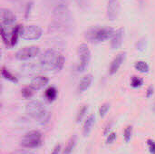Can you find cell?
Returning <instances> with one entry per match:
<instances>
[{"mask_svg": "<svg viewBox=\"0 0 155 154\" xmlns=\"http://www.w3.org/2000/svg\"><path fill=\"white\" fill-rule=\"evenodd\" d=\"M39 64L45 70L61 71L64 64V57L59 52L54 49H48L41 54Z\"/></svg>", "mask_w": 155, "mask_h": 154, "instance_id": "6da1fadb", "label": "cell"}, {"mask_svg": "<svg viewBox=\"0 0 155 154\" xmlns=\"http://www.w3.org/2000/svg\"><path fill=\"white\" fill-rule=\"evenodd\" d=\"M26 113L32 118L41 122L42 123L48 122L49 120V113L46 111L45 104L37 100H34L29 102L25 107Z\"/></svg>", "mask_w": 155, "mask_h": 154, "instance_id": "7a4b0ae2", "label": "cell"}, {"mask_svg": "<svg viewBox=\"0 0 155 154\" xmlns=\"http://www.w3.org/2000/svg\"><path fill=\"white\" fill-rule=\"evenodd\" d=\"M114 31L112 27L94 26L85 32V38L91 43H101L113 36Z\"/></svg>", "mask_w": 155, "mask_h": 154, "instance_id": "3957f363", "label": "cell"}, {"mask_svg": "<svg viewBox=\"0 0 155 154\" xmlns=\"http://www.w3.org/2000/svg\"><path fill=\"white\" fill-rule=\"evenodd\" d=\"M42 144V133L39 131H30L26 133L22 140L21 146L26 149L37 148Z\"/></svg>", "mask_w": 155, "mask_h": 154, "instance_id": "277c9868", "label": "cell"}, {"mask_svg": "<svg viewBox=\"0 0 155 154\" xmlns=\"http://www.w3.org/2000/svg\"><path fill=\"white\" fill-rule=\"evenodd\" d=\"M77 53L80 58V63L77 66V71L82 73V72H84L86 67L88 66V64L91 59V52L87 44H82L78 46Z\"/></svg>", "mask_w": 155, "mask_h": 154, "instance_id": "5b68a950", "label": "cell"}, {"mask_svg": "<svg viewBox=\"0 0 155 154\" xmlns=\"http://www.w3.org/2000/svg\"><path fill=\"white\" fill-rule=\"evenodd\" d=\"M43 34L42 28L38 25H31L23 27L21 37L25 40H37Z\"/></svg>", "mask_w": 155, "mask_h": 154, "instance_id": "8992f818", "label": "cell"}, {"mask_svg": "<svg viewBox=\"0 0 155 154\" xmlns=\"http://www.w3.org/2000/svg\"><path fill=\"white\" fill-rule=\"evenodd\" d=\"M39 53H40V48L38 46H35V45L25 46L21 48L15 53V57L18 60L24 61L35 57L36 55L39 54Z\"/></svg>", "mask_w": 155, "mask_h": 154, "instance_id": "52a82bcc", "label": "cell"}, {"mask_svg": "<svg viewBox=\"0 0 155 154\" xmlns=\"http://www.w3.org/2000/svg\"><path fill=\"white\" fill-rule=\"evenodd\" d=\"M44 4L48 9L52 10L54 14L57 11L67 8L68 0H44Z\"/></svg>", "mask_w": 155, "mask_h": 154, "instance_id": "ba28073f", "label": "cell"}, {"mask_svg": "<svg viewBox=\"0 0 155 154\" xmlns=\"http://www.w3.org/2000/svg\"><path fill=\"white\" fill-rule=\"evenodd\" d=\"M120 11V3L119 0H108L107 4V17L114 21L117 18Z\"/></svg>", "mask_w": 155, "mask_h": 154, "instance_id": "9c48e42d", "label": "cell"}, {"mask_svg": "<svg viewBox=\"0 0 155 154\" xmlns=\"http://www.w3.org/2000/svg\"><path fill=\"white\" fill-rule=\"evenodd\" d=\"M1 14V21L3 25H13L16 19L15 15L7 8H2L0 11Z\"/></svg>", "mask_w": 155, "mask_h": 154, "instance_id": "30bf717a", "label": "cell"}, {"mask_svg": "<svg viewBox=\"0 0 155 154\" xmlns=\"http://www.w3.org/2000/svg\"><path fill=\"white\" fill-rule=\"evenodd\" d=\"M125 55H126L125 53H120L114 57V59L111 63L110 69H109V72L111 74H114L120 69L121 65L123 64V63L125 59Z\"/></svg>", "mask_w": 155, "mask_h": 154, "instance_id": "8fae6325", "label": "cell"}, {"mask_svg": "<svg viewBox=\"0 0 155 154\" xmlns=\"http://www.w3.org/2000/svg\"><path fill=\"white\" fill-rule=\"evenodd\" d=\"M49 83V79L45 75H37L35 76L30 84V86L34 89V91H38L44 88Z\"/></svg>", "mask_w": 155, "mask_h": 154, "instance_id": "7c38bea8", "label": "cell"}, {"mask_svg": "<svg viewBox=\"0 0 155 154\" xmlns=\"http://www.w3.org/2000/svg\"><path fill=\"white\" fill-rule=\"evenodd\" d=\"M123 36H124L123 28H120L114 33L112 36V41H111V47L113 49H118L121 47L123 44Z\"/></svg>", "mask_w": 155, "mask_h": 154, "instance_id": "4fadbf2b", "label": "cell"}, {"mask_svg": "<svg viewBox=\"0 0 155 154\" xmlns=\"http://www.w3.org/2000/svg\"><path fill=\"white\" fill-rule=\"evenodd\" d=\"M92 82H93V75L92 74H86V75H84L81 79V81H80V83L78 84V87H77L78 93H83V92L86 91L91 86Z\"/></svg>", "mask_w": 155, "mask_h": 154, "instance_id": "5bb4252c", "label": "cell"}, {"mask_svg": "<svg viewBox=\"0 0 155 154\" xmlns=\"http://www.w3.org/2000/svg\"><path fill=\"white\" fill-rule=\"evenodd\" d=\"M94 121H95V116L94 114H91L85 121L84 124V129H83V134L84 137L88 136L92 131V128L94 124Z\"/></svg>", "mask_w": 155, "mask_h": 154, "instance_id": "9a60e30c", "label": "cell"}, {"mask_svg": "<svg viewBox=\"0 0 155 154\" xmlns=\"http://www.w3.org/2000/svg\"><path fill=\"white\" fill-rule=\"evenodd\" d=\"M23 30V26L21 25H17L15 26V28L12 30L11 37H10V46H14L16 44L18 37L21 36V33Z\"/></svg>", "mask_w": 155, "mask_h": 154, "instance_id": "2e32d148", "label": "cell"}, {"mask_svg": "<svg viewBox=\"0 0 155 154\" xmlns=\"http://www.w3.org/2000/svg\"><path fill=\"white\" fill-rule=\"evenodd\" d=\"M76 142H77V136L76 135H73L67 142L64 151H63V153L62 154H72L73 153V151L76 145Z\"/></svg>", "mask_w": 155, "mask_h": 154, "instance_id": "e0dca14e", "label": "cell"}, {"mask_svg": "<svg viewBox=\"0 0 155 154\" xmlns=\"http://www.w3.org/2000/svg\"><path fill=\"white\" fill-rule=\"evenodd\" d=\"M45 97L49 103L54 102L57 97V90H56V88L54 87V86L48 87L45 92Z\"/></svg>", "mask_w": 155, "mask_h": 154, "instance_id": "ac0fdd59", "label": "cell"}, {"mask_svg": "<svg viewBox=\"0 0 155 154\" xmlns=\"http://www.w3.org/2000/svg\"><path fill=\"white\" fill-rule=\"evenodd\" d=\"M1 75H2L3 78L6 79V80H8L10 82H12V83H17L18 82L17 78L13 74H11L9 72V70L5 66H2V68H1Z\"/></svg>", "mask_w": 155, "mask_h": 154, "instance_id": "d6986e66", "label": "cell"}, {"mask_svg": "<svg viewBox=\"0 0 155 154\" xmlns=\"http://www.w3.org/2000/svg\"><path fill=\"white\" fill-rule=\"evenodd\" d=\"M134 68L138 71V72H140V73H148L149 72V65H148V64L147 63H145V62H143V61H138V62H136L135 63V64H134Z\"/></svg>", "mask_w": 155, "mask_h": 154, "instance_id": "ffe728a7", "label": "cell"}, {"mask_svg": "<svg viewBox=\"0 0 155 154\" xmlns=\"http://www.w3.org/2000/svg\"><path fill=\"white\" fill-rule=\"evenodd\" d=\"M21 94L24 98L25 99H29L33 96L34 94V89L31 87V86H26V87H24L22 90H21Z\"/></svg>", "mask_w": 155, "mask_h": 154, "instance_id": "44dd1931", "label": "cell"}, {"mask_svg": "<svg viewBox=\"0 0 155 154\" xmlns=\"http://www.w3.org/2000/svg\"><path fill=\"white\" fill-rule=\"evenodd\" d=\"M87 110H88L87 105H83V106L80 108V110L78 111V113H77V114H76V118H75L76 123H80V122L84 119V117L85 116V113H87Z\"/></svg>", "mask_w": 155, "mask_h": 154, "instance_id": "7402d4cb", "label": "cell"}, {"mask_svg": "<svg viewBox=\"0 0 155 154\" xmlns=\"http://www.w3.org/2000/svg\"><path fill=\"white\" fill-rule=\"evenodd\" d=\"M143 84V80L142 78H140V77H138L136 75H134V76H133L131 78V85H132V87H134V88H139Z\"/></svg>", "mask_w": 155, "mask_h": 154, "instance_id": "603a6c76", "label": "cell"}, {"mask_svg": "<svg viewBox=\"0 0 155 154\" xmlns=\"http://www.w3.org/2000/svg\"><path fill=\"white\" fill-rule=\"evenodd\" d=\"M132 135H133V126L131 125H128L124 132V141L126 143H129L132 139Z\"/></svg>", "mask_w": 155, "mask_h": 154, "instance_id": "cb8c5ba5", "label": "cell"}, {"mask_svg": "<svg viewBox=\"0 0 155 154\" xmlns=\"http://www.w3.org/2000/svg\"><path fill=\"white\" fill-rule=\"evenodd\" d=\"M109 109H110V104L108 103H105L102 104L101 107H100V109H99V114H100V116L102 118L104 117L106 115L107 112L109 111Z\"/></svg>", "mask_w": 155, "mask_h": 154, "instance_id": "d4e9b609", "label": "cell"}, {"mask_svg": "<svg viewBox=\"0 0 155 154\" xmlns=\"http://www.w3.org/2000/svg\"><path fill=\"white\" fill-rule=\"evenodd\" d=\"M0 34H1L2 40H3V42L5 43V44H6V45H10V39H8V37H7V34H6L5 30V26H4L3 25H1V33H0Z\"/></svg>", "mask_w": 155, "mask_h": 154, "instance_id": "484cf974", "label": "cell"}, {"mask_svg": "<svg viewBox=\"0 0 155 154\" xmlns=\"http://www.w3.org/2000/svg\"><path fill=\"white\" fill-rule=\"evenodd\" d=\"M147 145L148 148L152 154H155V141L153 140H148L147 141Z\"/></svg>", "mask_w": 155, "mask_h": 154, "instance_id": "4316f807", "label": "cell"}, {"mask_svg": "<svg viewBox=\"0 0 155 154\" xmlns=\"http://www.w3.org/2000/svg\"><path fill=\"white\" fill-rule=\"evenodd\" d=\"M144 47H145V42H144V40H140V41H138V43L136 44V48H137V50H143Z\"/></svg>", "mask_w": 155, "mask_h": 154, "instance_id": "83f0119b", "label": "cell"}, {"mask_svg": "<svg viewBox=\"0 0 155 154\" xmlns=\"http://www.w3.org/2000/svg\"><path fill=\"white\" fill-rule=\"evenodd\" d=\"M115 139H116V133H112L109 134L106 143H112Z\"/></svg>", "mask_w": 155, "mask_h": 154, "instance_id": "f1b7e54d", "label": "cell"}, {"mask_svg": "<svg viewBox=\"0 0 155 154\" xmlns=\"http://www.w3.org/2000/svg\"><path fill=\"white\" fill-rule=\"evenodd\" d=\"M153 91H154L153 87L152 85L149 86L148 89H147V91H146V97H147V98H150V97L153 94Z\"/></svg>", "mask_w": 155, "mask_h": 154, "instance_id": "f546056e", "label": "cell"}, {"mask_svg": "<svg viewBox=\"0 0 155 154\" xmlns=\"http://www.w3.org/2000/svg\"><path fill=\"white\" fill-rule=\"evenodd\" d=\"M60 151H61V145L60 144H56L55 147L54 148L53 152H51V154H59L60 153Z\"/></svg>", "mask_w": 155, "mask_h": 154, "instance_id": "4dcf8cb0", "label": "cell"}, {"mask_svg": "<svg viewBox=\"0 0 155 154\" xmlns=\"http://www.w3.org/2000/svg\"><path fill=\"white\" fill-rule=\"evenodd\" d=\"M10 154H34L30 152H27V151H23V150H20V151H15L13 152H11Z\"/></svg>", "mask_w": 155, "mask_h": 154, "instance_id": "1f68e13d", "label": "cell"}, {"mask_svg": "<svg viewBox=\"0 0 155 154\" xmlns=\"http://www.w3.org/2000/svg\"><path fill=\"white\" fill-rule=\"evenodd\" d=\"M153 112L155 113V103H154V105H153Z\"/></svg>", "mask_w": 155, "mask_h": 154, "instance_id": "d6a6232c", "label": "cell"}, {"mask_svg": "<svg viewBox=\"0 0 155 154\" xmlns=\"http://www.w3.org/2000/svg\"><path fill=\"white\" fill-rule=\"evenodd\" d=\"M10 1H16V0H10Z\"/></svg>", "mask_w": 155, "mask_h": 154, "instance_id": "836d02e7", "label": "cell"}]
</instances>
